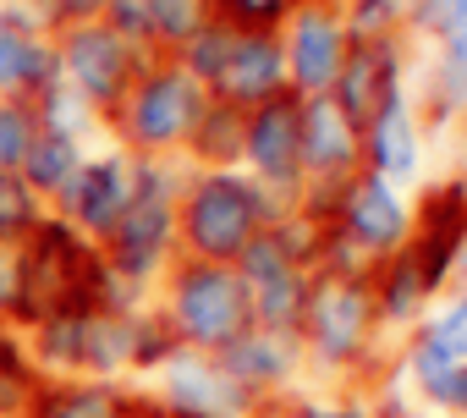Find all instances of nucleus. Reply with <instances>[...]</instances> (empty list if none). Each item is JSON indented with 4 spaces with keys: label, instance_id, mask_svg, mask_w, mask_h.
<instances>
[{
    "label": "nucleus",
    "instance_id": "72a5a7b5",
    "mask_svg": "<svg viewBox=\"0 0 467 418\" xmlns=\"http://www.w3.org/2000/svg\"><path fill=\"white\" fill-rule=\"evenodd\" d=\"M0 341H6V336H0Z\"/></svg>",
    "mask_w": 467,
    "mask_h": 418
},
{
    "label": "nucleus",
    "instance_id": "f257e3e1",
    "mask_svg": "<svg viewBox=\"0 0 467 418\" xmlns=\"http://www.w3.org/2000/svg\"><path fill=\"white\" fill-rule=\"evenodd\" d=\"M105 270L67 221H39L17 259V319L39 325L56 314H94L105 303Z\"/></svg>",
    "mask_w": 467,
    "mask_h": 418
},
{
    "label": "nucleus",
    "instance_id": "a878e982",
    "mask_svg": "<svg viewBox=\"0 0 467 418\" xmlns=\"http://www.w3.org/2000/svg\"><path fill=\"white\" fill-rule=\"evenodd\" d=\"M105 12H110V34L116 39H138V34H154L149 28V0H105Z\"/></svg>",
    "mask_w": 467,
    "mask_h": 418
},
{
    "label": "nucleus",
    "instance_id": "4468645a",
    "mask_svg": "<svg viewBox=\"0 0 467 418\" xmlns=\"http://www.w3.org/2000/svg\"><path fill=\"white\" fill-rule=\"evenodd\" d=\"M358 325H363V303H358L352 292L330 287V292H319V298H314V330L325 336V347H330V352L352 347V341H358Z\"/></svg>",
    "mask_w": 467,
    "mask_h": 418
},
{
    "label": "nucleus",
    "instance_id": "5701e85b",
    "mask_svg": "<svg viewBox=\"0 0 467 418\" xmlns=\"http://www.w3.org/2000/svg\"><path fill=\"white\" fill-rule=\"evenodd\" d=\"M149 28L165 39H198L203 34V0H149Z\"/></svg>",
    "mask_w": 467,
    "mask_h": 418
},
{
    "label": "nucleus",
    "instance_id": "473e14b6",
    "mask_svg": "<svg viewBox=\"0 0 467 418\" xmlns=\"http://www.w3.org/2000/svg\"><path fill=\"white\" fill-rule=\"evenodd\" d=\"M308 418H330V413H308Z\"/></svg>",
    "mask_w": 467,
    "mask_h": 418
},
{
    "label": "nucleus",
    "instance_id": "f8f14e48",
    "mask_svg": "<svg viewBox=\"0 0 467 418\" xmlns=\"http://www.w3.org/2000/svg\"><path fill=\"white\" fill-rule=\"evenodd\" d=\"M341 105H347L352 121H374V116L390 105V72H385V56H374V50L352 56V67H347V78H341Z\"/></svg>",
    "mask_w": 467,
    "mask_h": 418
},
{
    "label": "nucleus",
    "instance_id": "412c9836",
    "mask_svg": "<svg viewBox=\"0 0 467 418\" xmlns=\"http://www.w3.org/2000/svg\"><path fill=\"white\" fill-rule=\"evenodd\" d=\"M352 226H358L363 237H374V243L396 237V226H401V209L390 204V193H385L379 182H363V187H352Z\"/></svg>",
    "mask_w": 467,
    "mask_h": 418
},
{
    "label": "nucleus",
    "instance_id": "6e6552de",
    "mask_svg": "<svg viewBox=\"0 0 467 418\" xmlns=\"http://www.w3.org/2000/svg\"><path fill=\"white\" fill-rule=\"evenodd\" d=\"M248 149L270 176H292L303 160V116L292 105H265L248 121Z\"/></svg>",
    "mask_w": 467,
    "mask_h": 418
},
{
    "label": "nucleus",
    "instance_id": "b1692460",
    "mask_svg": "<svg viewBox=\"0 0 467 418\" xmlns=\"http://www.w3.org/2000/svg\"><path fill=\"white\" fill-rule=\"evenodd\" d=\"M379 165L396 171V176L412 171V127H407L401 105H385L379 110Z\"/></svg>",
    "mask_w": 467,
    "mask_h": 418
},
{
    "label": "nucleus",
    "instance_id": "2f4dec72",
    "mask_svg": "<svg viewBox=\"0 0 467 418\" xmlns=\"http://www.w3.org/2000/svg\"><path fill=\"white\" fill-rule=\"evenodd\" d=\"M445 396H451L456 407H467V374H451V380H445Z\"/></svg>",
    "mask_w": 467,
    "mask_h": 418
},
{
    "label": "nucleus",
    "instance_id": "f3484780",
    "mask_svg": "<svg viewBox=\"0 0 467 418\" xmlns=\"http://www.w3.org/2000/svg\"><path fill=\"white\" fill-rule=\"evenodd\" d=\"M83 325H88V314L39 319V358L50 369H83Z\"/></svg>",
    "mask_w": 467,
    "mask_h": 418
},
{
    "label": "nucleus",
    "instance_id": "7ed1b4c3",
    "mask_svg": "<svg viewBox=\"0 0 467 418\" xmlns=\"http://www.w3.org/2000/svg\"><path fill=\"white\" fill-rule=\"evenodd\" d=\"M176 325L187 341L203 347H231L248 330V287L225 276L220 265H198L176 287Z\"/></svg>",
    "mask_w": 467,
    "mask_h": 418
},
{
    "label": "nucleus",
    "instance_id": "423d86ee",
    "mask_svg": "<svg viewBox=\"0 0 467 418\" xmlns=\"http://www.w3.org/2000/svg\"><path fill=\"white\" fill-rule=\"evenodd\" d=\"M165 237H171V204L154 193V182H143V187H132V204L110 226V265L127 276H143L160 265Z\"/></svg>",
    "mask_w": 467,
    "mask_h": 418
},
{
    "label": "nucleus",
    "instance_id": "4be33fe9",
    "mask_svg": "<svg viewBox=\"0 0 467 418\" xmlns=\"http://www.w3.org/2000/svg\"><path fill=\"white\" fill-rule=\"evenodd\" d=\"M34 226H39V193L17 171H0V237H23Z\"/></svg>",
    "mask_w": 467,
    "mask_h": 418
},
{
    "label": "nucleus",
    "instance_id": "f03ea898",
    "mask_svg": "<svg viewBox=\"0 0 467 418\" xmlns=\"http://www.w3.org/2000/svg\"><path fill=\"white\" fill-rule=\"evenodd\" d=\"M259 226V193L237 176H209L187 198V237L203 259H237Z\"/></svg>",
    "mask_w": 467,
    "mask_h": 418
},
{
    "label": "nucleus",
    "instance_id": "6ab92c4d",
    "mask_svg": "<svg viewBox=\"0 0 467 418\" xmlns=\"http://www.w3.org/2000/svg\"><path fill=\"white\" fill-rule=\"evenodd\" d=\"M336 56H341V45H336L330 23H308V28L297 34V78H303L308 89H325V83L336 78Z\"/></svg>",
    "mask_w": 467,
    "mask_h": 418
},
{
    "label": "nucleus",
    "instance_id": "0eeeda50",
    "mask_svg": "<svg viewBox=\"0 0 467 418\" xmlns=\"http://www.w3.org/2000/svg\"><path fill=\"white\" fill-rule=\"evenodd\" d=\"M61 198H67L72 221L83 232H105L110 237V226L121 221V209L132 204V182H127L121 160H88V165H78V176L67 182Z\"/></svg>",
    "mask_w": 467,
    "mask_h": 418
},
{
    "label": "nucleus",
    "instance_id": "2eb2a0df",
    "mask_svg": "<svg viewBox=\"0 0 467 418\" xmlns=\"http://www.w3.org/2000/svg\"><path fill=\"white\" fill-rule=\"evenodd\" d=\"M132 330L110 314H88V325H83V369H121V363H132Z\"/></svg>",
    "mask_w": 467,
    "mask_h": 418
},
{
    "label": "nucleus",
    "instance_id": "393cba45",
    "mask_svg": "<svg viewBox=\"0 0 467 418\" xmlns=\"http://www.w3.org/2000/svg\"><path fill=\"white\" fill-rule=\"evenodd\" d=\"M34 39V23L17 17V12H0V94L17 89V67H23V50Z\"/></svg>",
    "mask_w": 467,
    "mask_h": 418
},
{
    "label": "nucleus",
    "instance_id": "c756f323",
    "mask_svg": "<svg viewBox=\"0 0 467 418\" xmlns=\"http://www.w3.org/2000/svg\"><path fill=\"white\" fill-rule=\"evenodd\" d=\"M434 347H440V352H467V303H462V308H456V314L440 325Z\"/></svg>",
    "mask_w": 467,
    "mask_h": 418
},
{
    "label": "nucleus",
    "instance_id": "7c9ffc66",
    "mask_svg": "<svg viewBox=\"0 0 467 418\" xmlns=\"http://www.w3.org/2000/svg\"><path fill=\"white\" fill-rule=\"evenodd\" d=\"M451 78L456 83H467V28L456 34V45H451Z\"/></svg>",
    "mask_w": 467,
    "mask_h": 418
},
{
    "label": "nucleus",
    "instance_id": "bb28decb",
    "mask_svg": "<svg viewBox=\"0 0 467 418\" xmlns=\"http://www.w3.org/2000/svg\"><path fill=\"white\" fill-rule=\"evenodd\" d=\"M225 50H231V39H225V34H214V28H203V34L192 39V72H198V78H220Z\"/></svg>",
    "mask_w": 467,
    "mask_h": 418
},
{
    "label": "nucleus",
    "instance_id": "a211bd4d",
    "mask_svg": "<svg viewBox=\"0 0 467 418\" xmlns=\"http://www.w3.org/2000/svg\"><path fill=\"white\" fill-rule=\"evenodd\" d=\"M39 396V380L28 369V358L12 347V341H0V418H23Z\"/></svg>",
    "mask_w": 467,
    "mask_h": 418
},
{
    "label": "nucleus",
    "instance_id": "1a4fd4ad",
    "mask_svg": "<svg viewBox=\"0 0 467 418\" xmlns=\"http://www.w3.org/2000/svg\"><path fill=\"white\" fill-rule=\"evenodd\" d=\"M275 78H281V56H275V45L270 39H231V50H225V67H220V89L231 94V99H259V94H270L275 89Z\"/></svg>",
    "mask_w": 467,
    "mask_h": 418
},
{
    "label": "nucleus",
    "instance_id": "ddd939ff",
    "mask_svg": "<svg viewBox=\"0 0 467 418\" xmlns=\"http://www.w3.org/2000/svg\"><path fill=\"white\" fill-rule=\"evenodd\" d=\"M28 418H121V402L105 385H56L34 396Z\"/></svg>",
    "mask_w": 467,
    "mask_h": 418
},
{
    "label": "nucleus",
    "instance_id": "cd10ccee",
    "mask_svg": "<svg viewBox=\"0 0 467 418\" xmlns=\"http://www.w3.org/2000/svg\"><path fill=\"white\" fill-rule=\"evenodd\" d=\"M17 259L23 248L12 237H0V314H17Z\"/></svg>",
    "mask_w": 467,
    "mask_h": 418
},
{
    "label": "nucleus",
    "instance_id": "dca6fc26",
    "mask_svg": "<svg viewBox=\"0 0 467 418\" xmlns=\"http://www.w3.org/2000/svg\"><path fill=\"white\" fill-rule=\"evenodd\" d=\"M34 138H39L34 99H0V171H23Z\"/></svg>",
    "mask_w": 467,
    "mask_h": 418
},
{
    "label": "nucleus",
    "instance_id": "9d476101",
    "mask_svg": "<svg viewBox=\"0 0 467 418\" xmlns=\"http://www.w3.org/2000/svg\"><path fill=\"white\" fill-rule=\"evenodd\" d=\"M78 143H72V132H50V127H39V138H34V149H28V160H23V182L34 187V193H67V182L78 176Z\"/></svg>",
    "mask_w": 467,
    "mask_h": 418
},
{
    "label": "nucleus",
    "instance_id": "20e7f679",
    "mask_svg": "<svg viewBox=\"0 0 467 418\" xmlns=\"http://www.w3.org/2000/svg\"><path fill=\"white\" fill-rule=\"evenodd\" d=\"M56 56H61V78H67L83 99H94V105L121 99V89H127V78H132L127 39H116V34L99 28V23H78V28L56 45Z\"/></svg>",
    "mask_w": 467,
    "mask_h": 418
},
{
    "label": "nucleus",
    "instance_id": "39448f33",
    "mask_svg": "<svg viewBox=\"0 0 467 418\" xmlns=\"http://www.w3.org/2000/svg\"><path fill=\"white\" fill-rule=\"evenodd\" d=\"M198 116H203V105H198L192 78L187 72H160V78L138 83L132 110H127V132L138 143H171V138L192 132Z\"/></svg>",
    "mask_w": 467,
    "mask_h": 418
},
{
    "label": "nucleus",
    "instance_id": "9b49d317",
    "mask_svg": "<svg viewBox=\"0 0 467 418\" xmlns=\"http://www.w3.org/2000/svg\"><path fill=\"white\" fill-rule=\"evenodd\" d=\"M171 402L192 418H220L237 407V391H231L214 369H198V363H176L171 369Z\"/></svg>",
    "mask_w": 467,
    "mask_h": 418
},
{
    "label": "nucleus",
    "instance_id": "aec40b11",
    "mask_svg": "<svg viewBox=\"0 0 467 418\" xmlns=\"http://www.w3.org/2000/svg\"><path fill=\"white\" fill-rule=\"evenodd\" d=\"M303 154H308L314 165H336V160H347V154H352V127H347V116H336V110H314V116L303 121Z\"/></svg>",
    "mask_w": 467,
    "mask_h": 418
},
{
    "label": "nucleus",
    "instance_id": "c85d7f7f",
    "mask_svg": "<svg viewBox=\"0 0 467 418\" xmlns=\"http://www.w3.org/2000/svg\"><path fill=\"white\" fill-rule=\"evenodd\" d=\"M99 12H105V0H50V17L56 23H72V28L78 23H94Z\"/></svg>",
    "mask_w": 467,
    "mask_h": 418
}]
</instances>
